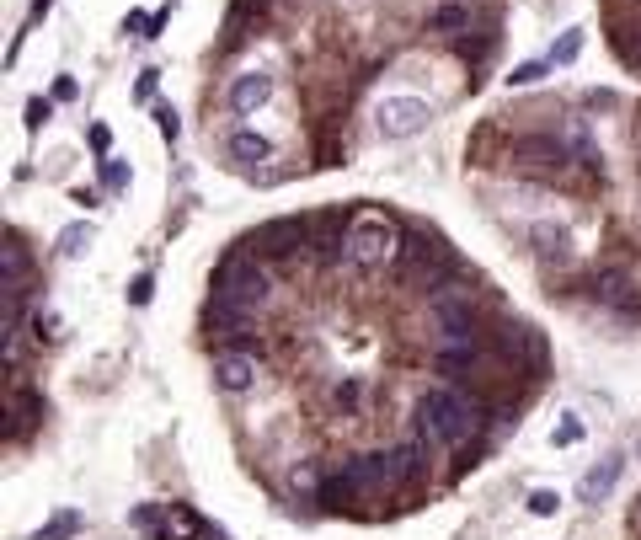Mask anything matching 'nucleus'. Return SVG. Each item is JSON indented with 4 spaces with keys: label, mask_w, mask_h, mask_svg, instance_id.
<instances>
[{
    "label": "nucleus",
    "mask_w": 641,
    "mask_h": 540,
    "mask_svg": "<svg viewBox=\"0 0 641 540\" xmlns=\"http://www.w3.org/2000/svg\"><path fill=\"white\" fill-rule=\"evenodd\" d=\"M0 284H27V246L22 236H11L0 246Z\"/></svg>",
    "instance_id": "6ab92c4d"
},
{
    "label": "nucleus",
    "mask_w": 641,
    "mask_h": 540,
    "mask_svg": "<svg viewBox=\"0 0 641 540\" xmlns=\"http://www.w3.org/2000/svg\"><path fill=\"white\" fill-rule=\"evenodd\" d=\"M11 375H17V369H11ZM43 418H49V401H43L38 391H27V380L17 375V380H11V439L22 444Z\"/></svg>",
    "instance_id": "9b49d317"
},
{
    "label": "nucleus",
    "mask_w": 641,
    "mask_h": 540,
    "mask_svg": "<svg viewBox=\"0 0 641 540\" xmlns=\"http://www.w3.org/2000/svg\"><path fill=\"white\" fill-rule=\"evenodd\" d=\"M91 150L107 161V150H113V134H107V123H91Z\"/></svg>",
    "instance_id": "7c9ffc66"
},
{
    "label": "nucleus",
    "mask_w": 641,
    "mask_h": 540,
    "mask_svg": "<svg viewBox=\"0 0 641 540\" xmlns=\"http://www.w3.org/2000/svg\"><path fill=\"white\" fill-rule=\"evenodd\" d=\"M214 300L241 305V311H262L273 300V273L257 252H230L220 268H214Z\"/></svg>",
    "instance_id": "f03ea898"
},
{
    "label": "nucleus",
    "mask_w": 641,
    "mask_h": 540,
    "mask_svg": "<svg viewBox=\"0 0 641 540\" xmlns=\"http://www.w3.org/2000/svg\"><path fill=\"white\" fill-rule=\"evenodd\" d=\"M577 439H583V423H577V418H567L556 428V444H577Z\"/></svg>",
    "instance_id": "473e14b6"
},
{
    "label": "nucleus",
    "mask_w": 641,
    "mask_h": 540,
    "mask_svg": "<svg viewBox=\"0 0 641 540\" xmlns=\"http://www.w3.org/2000/svg\"><path fill=\"white\" fill-rule=\"evenodd\" d=\"M492 353H497V359H508V364H524L529 375H540V369H545V343L535 337V327H524V321H508V327L492 337Z\"/></svg>",
    "instance_id": "0eeeda50"
},
{
    "label": "nucleus",
    "mask_w": 641,
    "mask_h": 540,
    "mask_svg": "<svg viewBox=\"0 0 641 540\" xmlns=\"http://www.w3.org/2000/svg\"><path fill=\"white\" fill-rule=\"evenodd\" d=\"M471 22L476 17H471V6H465V0H439V6L428 11V33H444L449 43L471 33Z\"/></svg>",
    "instance_id": "ddd939ff"
},
{
    "label": "nucleus",
    "mask_w": 641,
    "mask_h": 540,
    "mask_svg": "<svg viewBox=\"0 0 641 540\" xmlns=\"http://www.w3.org/2000/svg\"><path fill=\"white\" fill-rule=\"evenodd\" d=\"M529 236H535V257H540V262H567V257H572V230H567V225L540 220Z\"/></svg>",
    "instance_id": "4468645a"
},
{
    "label": "nucleus",
    "mask_w": 641,
    "mask_h": 540,
    "mask_svg": "<svg viewBox=\"0 0 641 540\" xmlns=\"http://www.w3.org/2000/svg\"><path fill=\"white\" fill-rule=\"evenodd\" d=\"M91 236H97L91 225H65V230H59V252H65V257H81L86 246H91Z\"/></svg>",
    "instance_id": "412c9836"
},
{
    "label": "nucleus",
    "mask_w": 641,
    "mask_h": 540,
    "mask_svg": "<svg viewBox=\"0 0 641 540\" xmlns=\"http://www.w3.org/2000/svg\"><path fill=\"white\" fill-rule=\"evenodd\" d=\"M203 321H209V332H220V337H246V332H252V321H257V311H241V305L214 300Z\"/></svg>",
    "instance_id": "2eb2a0df"
},
{
    "label": "nucleus",
    "mask_w": 641,
    "mask_h": 540,
    "mask_svg": "<svg viewBox=\"0 0 641 540\" xmlns=\"http://www.w3.org/2000/svg\"><path fill=\"white\" fill-rule=\"evenodd\" d=\"M428 118H433V107L422 97H385L380 113H374V129H380L385 140H412V134L428 129Z\"/></svg>",
    "instance_id": "39448f33"
},
{
    "label": "nucleus",
    "mask_w": 641,
    "mask_h": 540,
    "mask_svg": "<svg viewBox=\"0 0 641 540\" xmlns=\"http://www.w3.org/2000/svg\"><path fill=\"white\" fill-rule=\"evenodd\" d=\"M556 508H561V498H556V492H545V487H535V492H529V514H540V519H551V514H556Z\"/></svg>",
    "instance_id": "bb28decb"
},
{
    "label": "nucleus",
    "mask_w": 641,
    "mask_h": 540,
    "mask_svg": "<svg viewBox=\"0 0 641 540\" xmlns=\"http://www.w3.org/2000/svg\"><path fill=\"white\" fill-rule=\"evenodd\" d=\"M545 70H551V59H529V65H519V70L508 75V86H535Z\"/></svg>",
    "instance_id": "b1692460"
},
{
    "label": "nucleus",
    "mask_w": 641,
    "mask_h": 540,
    "mask_svg": "<svg viewBox=\"0 0 641 540\" xmlns=\"http://www.w3.org/2000/svg\"><path fill=\"white\" fill-rule=\"evenodd\" d=\"M620 466H625L620 455H609L604 466H593V471L583 476V487H577V498H583V503H604L609 492H615V482H620Z\"/></svg>",
    "instance_id": "dca6fc26"
},
{
    "label": "nucleus",
    "mask_w": 641,
    "mask_h": 540,
    "mask_svg": "<svg viewBox=\"0 0 641 540\" xmlns=\"http://www.w3.org/2000/svg\"><path fill=\"white\" fill-rule=\"evenodd\" d=\"M433 369H439L449 385H465V380L476 385L481 375H487V348H481V343H439Z\"/></svg>",
    "instance_id": "6e6552de"
},
{
    "label": "nucleus",
    "mask_w": 641,
    "mask_h": 540,
    "mask_svg": "<svg viewBox=\"0 0 641 540\" xmlns=\"http://www.w3.org/2000/svg\"><path fill=\"white\" fill-rule=\"evenodd\" d=\"M412 434L428 439L433 450H460L471 434H481V391L465 396L460 385H433L417 396Z\"/></svg>",
    "instance_id": "f257e3e1"
},
{
    "label": "nucleus",
    "mask_w": 641,
    "mask_h": 540,
    "mask_svg": "<svg viewBox=\"0 0 641 540\" xmlns=\"http://www.w3.org/2000/svg\"><path fill=\"white\" fill-rule=\"evenodd\" d=\"M593 300H599V305H620L625 295H631V273H625V268H604V273H593Z\"/></svg>",
    "instance_id": "a211bd4d"
},
{
    "label": "nucleus",
    "mask_w": 641,
    "mask_h": 540,
    "mask_svg": "<svg viewBox=\"0 0 641 540\" xmlns=\"http://www.w3.org/2000/svg\"><path fill=\"white\" fill-rule=\"evenodd\" d=\"M123 33H134V38H150V17H145V11H129V17H123Z\"/></svg>",
    "instance_id": "2f4dec72"
},
{
    "label": "nucleus",
    "mask_w": 641,
    "mask_h": 540,
    "mask_svg": "<svg viewBox=\"0 0 641 540\" xmlns=\"http://www.w3.org/2000/svg\"><path fill=\"white\" fill-rule=\"evenodd\" d=\"M508 161L513 166H535V172H561V166L572 161V150L561 134H519V140L508 145Z\"/></svg>",
    "instance_id": "423d86ee"
},
{
    "label": "nucleus",
    "mask_w": 641,
    "mask_h": 540,
    "mask_svg": "<svg viewBox=\"0 0 641 540\" xmlns=\"http://www.w3.org/2000/svg\"><path fill=\"white\" fill-rule=\"evenodd\" d=\"M401 257V230L396 220H385V214H364V220L348 225V268L353 273H380L390 262Z\"/></svg>",
    "instance_id": "7ed1b4c3"
},
{
    "label": "nucleus",
    "mask_w": 641,
    "mask_h": 540,
    "mask_svg": "<svg viewBox=\"0 0 641 540\" xmlns=\"http://www.w3.org/2000/svg\"><path fill=\"white\" fill-rule=\"evenodd\" d=\"M257 257H294L310 246V220H294V214H284V220H268L257 230Z\"/></svg>",
    "instance_id": "1a4fd4ad"
},
{
    "label": "nucleus",
    "mask_w": 641,
    "mask_h": 540,
    "mask_svg": "<svg viewBox=\"0 0 641 540\" xmlns=\"http://www.w3.org/2000/svg\"><path fill=\"white\" fill-rule=\"evenodd\" d=\"M49 6L54 0H33V17H49Z\"/></svg>",
    "instance_id": "f704fd0d"
},
{
    "label": "nucleus",
    "mask_w": 641,
    "mask_h": 540,
    "mask_svg": "<svg viewBox=\"0 0 641 540\" xmlns=\"http://www.w3.org/2000/svg\"><path fill=\"white\" fill-rule=\"evenodd\" d=\"M214 385L230 391V396L252 391V385H257V359L246 348H220V353H214Z\"/></svg>",
    "instance_id": "9d476101"
},
{
    "label": "nucleus",
    "mask_w": 641,
    "mask_h": 540,
    "mask_svg": "<svg viewBox=\"0 0 641 540\" xmlns=\"http://www.w3.org/2000/svg\"><path fill=\"white\" fill-rule=\"evenodd\" d=\"M54 97H59V102H75V81H70V75H65V81H59V86H54Z\"/></svg>",
    "instance_id": "72a5a7b5"
},
{
    "label": "nucleus",
    "mask_w": 641,
    "mask_h": 540,
    "mask_svg": "<svg viewBox=\"0 0 641 540\" xmlns=\"http://www.w3.org/2000/svg\"><path fill=\"white\" fill-rule=\"evenodd\" d=\"M155 123H161V140H166V145H177V140H182V118H177V107H166V102H161V107H155Z\"/></svg>",
    "instance_id": "4be33fe9"
},
{
    "label": "nucleus",
    "mask_w": 641,
    "mask_h": 540,
    "mask_svg": "<svg viewBox=\"0 0 641 540\" xmlns=\"http://www.w3.org/2000/svg\"><path fill=\"white\" fill-rule=\"evenodd\" d=\"M577 54H583V33H567V38H561L556 49H551V65H572Z\"/></svg>",
    "instance_id": "393cba45"
},
{
    "label": "nucleus",
    "mask_w": 641,
    "mask_h": 540,
    "mask_svg": "<svg viewBox=\"0 0 641 540\" xmlns=\"http://www.w3.org/2000/svg\"><path fill=\"white\" fill-rule=\"evenodd\" d=\"M49 118H54V102H43V97L27 102V129H43Z\"/></svg>",
    "instance_id": "c756f323"
},
{
    "label": "nucleus",
    "mask_w": 641,
    "mask_h": 540,
    "mask_svg": "<svg viewBox=\"0 0 641 540\" xmlns=\"http://www.w3.org/2000/svg\"><path fill=\"white\" fill-rule=\"evenodd\" d=\"M332 401H337L342 412H358V407H364V385H358V380H342L337 391H332Z\"/></svg>",
    "instance_id": "5701e85b"
},
{
    "label": "nucleus",
    "mask_w": 641,
    "mask_h": 540,
    "mask_svg": "<svg viewBox=\"0 0 641 540\" xmlns=\"http://www.w3.org/2000/svg\"><path fill=\"white\" fill-rule=\"evenodd\" d=\"M230 156L241 166H262V161H273V140H262L257 129H236L230 134Z\"/></svg>",
    "instance_id": "f3484780"
},
{
    "label": "nucleus",
    "mask_w": 641,
    "mask_h": 540,
    "mask_svg": "<svg viewBox=\"0 0 641 540\" xmlns=\"http://www.w3.org/2000/svg\"><path fill=\"white\" fill-rule=\"evenodd\" d=\"M289 487H294V492H321V482H316V466H310V460H300V466L289 471Z\"/></svg>",
    "instance_id": "a878e982"
},
{
    "label": "nucleus",
    "mask_w": 641,
    "mask_h": 540,
    "mask_svg": "<svg viewBox=\"0 0 641 540\" xmlns=\"http://www.w3.org/2000/svg\"><path fill=\"white\" fill-rule=\"evenodd\" d=\"M268 97H273V75H268V70H246V75H236V81H230V107H236L241 118L257 113Z\"/></svg>",
    "instance_id": "f8f14e48"
},
{
    "label": "nucleus",
    "mask_w": 641,
    "mask_h": 540,
    "mask_svg": "<svg viewBox=\"0 0 641 540\" xmlns=\"http://www.w3.org/2000/svg\"><path fill=\"white\" fill-rule=\"evenodd\" d=\"M102 182H107V193H123V188H129V172H123V161H102Z\"/></svg>",
    "instance_id": "cd10ccee"
},
{
    "label": "nucleus",
    "mask_w": 641,
    "mask_h": 540,
    "mask_svg": "<svg viewBox=\"0 0 641 540\" xmlns=\"http://www.w3.org/2000/svg\"><path fill=\"white\" fill-rule=\"evenodd\" d=\"M81 530H86L81 514H54L49 524H43V530H33V540H75Z\"/></svg>",
    "instance_id": "aec40b11"
},
{
    "label": "nucleus",
    "mask_w": 641,
    "mask_h": 540,
    "mask_svg": "<svg viewBox=\"0 0 641 540\" xmlns=\"http://www.w3.org/2000/svg\"><path fill=\"white\" fill-rule=\"evenodd\" d=\"M428 311L439 321V337L444 343H481V321H476V295L460 284L439 289V295H428Z\"/></svg>",
    "instance_id": "20e7f679"
},
{
    "label": "nucleus",
    "mask_w": 641,
    "mask_h": 540,
    "mask_svg": "<svg viewBox=\"0 0 641 540\" xmlns=\"http://www.w3.org/2000/svg\"><path fill=\"white\" fill-rule=\"evenodd\" d=\"M155 300V279H150V273H139V279L129 284V305H150Z\"/></svg>",
    "instance_id": "c85d7f7f"
}]
</instances>
